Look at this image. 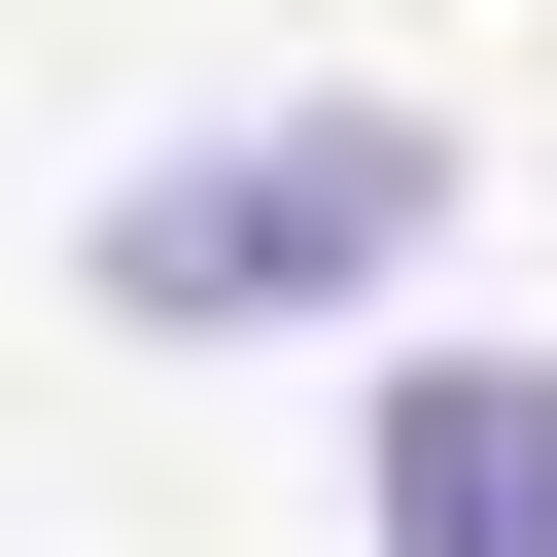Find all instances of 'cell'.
<instances>
[{"label": "cell", "instance_id": "1", "mask_svg": "<svg viewBox=\"0 0 557 557\" xmlns=\"http://www.w3.org/2000/svg\"><path fill=\"white\" fill-rule=\"evenodd\" d=\"M383 244H453V104H278V139H174L104 209V313L139 348H244V313H348Z\"/></svg>", "mask_w": 557, "mask_h": 557}, {"label": "cell", "instance_id": "2", "mask_svg": "<svg viewBox=\"0 0 557 557\" xmlns=\"http://www.w3.org/2000/svg\"><path fill=\"white\" fill-rule=\"evenodd\" d=\"M348 522L383 557H557V348H418L383 453H348Z\"/></svg>", "mask_w": 557, "mask_h": 557}]
</instances>
